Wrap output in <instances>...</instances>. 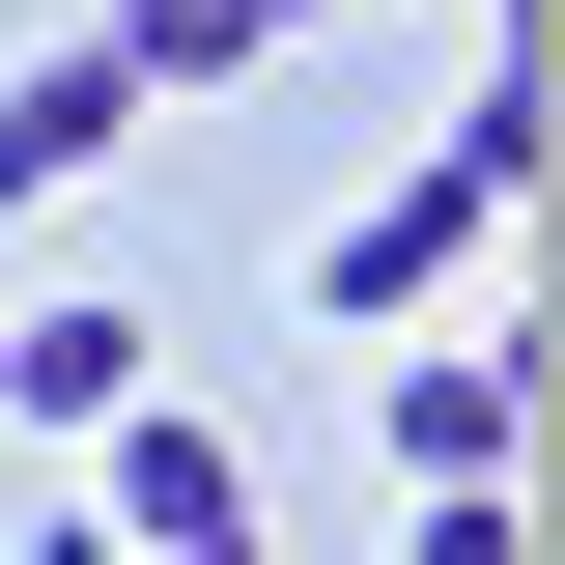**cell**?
Listing matches in <instances>:
<instances>
[{"label": "cell", "mask_w": 565, "mask_h": 565, "mask_svg": "<svg viewBox=\"0 0 565 565\" xmlns=\"http://www.w3.org/2000/svg\"><path fill=\"white\" fill-rule=\"evenodd\" d=\"M114 114H141V85H114V29H85V57H0V199H57Z\"/></svg>", "instance_id": "5"}, {"label": "cell", "mask_w": 565, "mask_h": 565, "mask_svg": "<svg viewBox=\"0 0 565 565\" xmlns=\"http://www.w3.org/2000/svg\"><path fill=\"white\" fill-rule=\"evenodd\" d=\"M85 452H114V481H85V537H114V565H199V537H255V481H226V424H199V396H114Z\"/></svg>", "instance_id": "2"}, {"label": "cell", "mask_w": 565, "mask_h": 565, "mask_svg": "<svg viewBox=\"0 0 565 565\" xmlns=\"http://www.w3.org/2000/svg\"><path fill=\"white\" fill-rule=\"evenodd\" d=\"M29 565H114V537H85V509H57V537H29Z\"/></svg>", "instance_id": "8"}, {"label": "cell", "mask_w": 565, "mask_h": 565, "mask_svg": "<svg viewBox=\"0 0 565 565\" xmlns=\"http://www.w3.org/2000/svg\"><path fill=\"white\" fill-rule=\"evenodd\" d=\"M424 565H537V509L509 481H424Z\"/></svg>", "instance_id": "7"}, {"label": "cell", "mask_w": 565, "mask_h": 565, "mask_svg": "<svg viewBox=\"0 0 565 565\" xmlns=\"http://www.w3.org/2000/svg\"><path fill=\"white\" fill-rule=\"evenodd\" d=\"M367 424H396V481H509V452H537V340H424L396 311V396Z\"/></svg>", "instance_id": "3"}, {"label": "cell", "mask_w": 565, "mask_h": 565, "mask_svg": "<svg viewBox=\"0 0 565 565\" xmlns=\"http://www.w3.org/2000/svg\"><path fill=\"white\" fill-rule=\"evenodd\" d=\"M114 396H141V311H0V424H57V452H85Z\"/></svg>", "instance_id": "4"}, {"label": "cell", "mask_w": 565, "mask_h": 565, "mask_svg": "<svg viewBox=\"0 0 565 565\" xmlns=\"http://www.w3.org/2000/svg\"><path fill=\"white\" fill-rule=\"evenodd\" d=\"M199 565H282V537H199Z\"/></svg>", "instance_id": "9"}, {"label": "cell", "mask_w": 565, "mask_h": 565, "mask_svg": "<svg viewBox=\"0 0 565 565\" xmlns=\"http://www.w3.org/2000/svg\"><path fill=\"white\" fill-rule=\"evenodd\" d=\"M282 29H311V0H114V85H141V114H170V85H255Z\"/></svg>", "instance_id": "6"}, {"label": "cell", "mask_w": 565, "mask_h": 565, "mask_svg": "<svg viewBox=\"0 0 565 565\" xmlns=\"http://www.w3.org/2000/svg\"><path fill=\"white\" fill-rule=\"evenodd\" d=\"M509 226H537V57H509V85H481L452 141H424L396 199H340L311 311H340V340H396V311H452V255H509Z\"/></svg>", "instance_id": "1"}]
</instances>
